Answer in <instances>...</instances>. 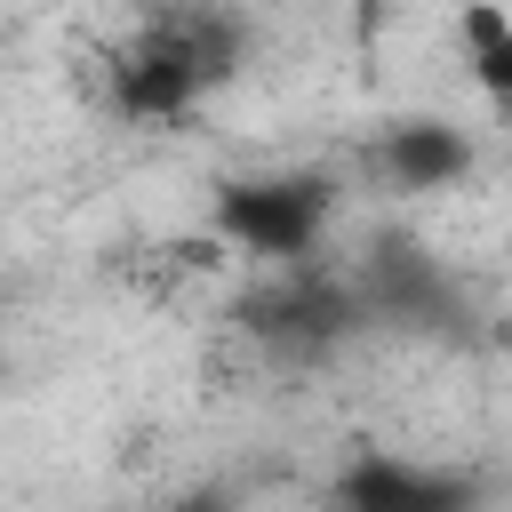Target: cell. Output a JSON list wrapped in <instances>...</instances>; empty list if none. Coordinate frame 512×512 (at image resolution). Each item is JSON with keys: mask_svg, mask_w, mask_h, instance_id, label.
<instances>
[{"mask_svg": "<svg viewBox=\"0 0 512 512\" xmlns=\"http://www.w3.org/2000/svg\"><path fill=\"white\" fill-rule=\"evenodd\" d=\"M328 224V192L320 184H240L216 208V232L232 256H264V264H304L320 248Z\"/></svg>", "mask_w": 512, "mask_h": 512, "instance_id": "6da1fadb", "label": "cell"}, {"mask_svg": "<svg viewBox=\"0 0 512 512\" xmlns=\"http://www.w3.org/2000/svg\"><path fill=\"white\" fill-rule=\"evenodd\" d=\"M376 176L392 192H456L472 176V136L448 120H400L376 144Z\"/></svg>", "mask_w": 512, "mask_h": 512, "instance_id": "7a4b0ae2", "label": "cell"}]
</instances>
